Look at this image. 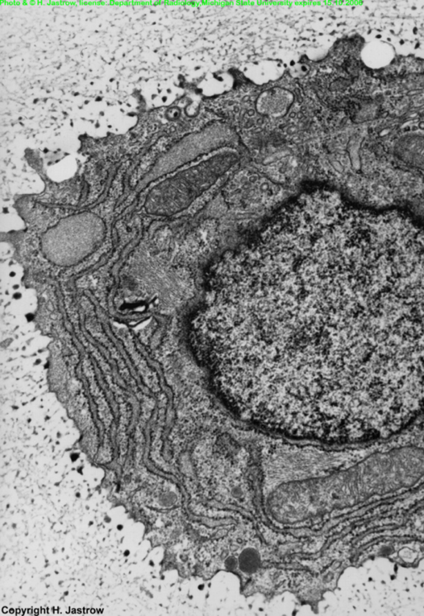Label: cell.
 Masks as SVG:
<instances>
[{"mask_svg": "<svg viewBox=\"0 0 424 616\" xmlns=\"http://www.w3.org/2000/svg\"><path fill=\"white\" fill-rule=\"evenodd\" d=\"M293 102V95L288 90L273 88L260 95L257 108L261 114L278 117L287 113Z\"/></svg>", "mask_w": 424, "mask_h": 616, "instance_id": "1", "label": "cell"}, {"mask_svg": "<svg viewBox=\"0 0 424 616\" xmlns=\"http://www.w3.org/2000/svg\"><path fill=\"white\" fill-rule=\"evenodd\" d=\"M247 73L249 79L258 84H265L280 78L284 71L280 64L269 61L253 65L247 70Z\"/></svg>", "mask_w": 424, "mask_h": 616, "instance_id": "2", "label": "cell"}, {"mask_svg": "<svg viewBox=\"0 0 424 616\" xmlns=\"http://www.w3.org/2000/svg\"><path fill=\"white\" fill-rule=\"evenodd\" d=\"M233 85L230 74L218 73L206 77L202 82V92L206 97L218 96L228 92Z\"/></svg>", "mask_w": 424, "mask_h": 616, "instance_id": "3", "label": "cell"}]
</instances>
